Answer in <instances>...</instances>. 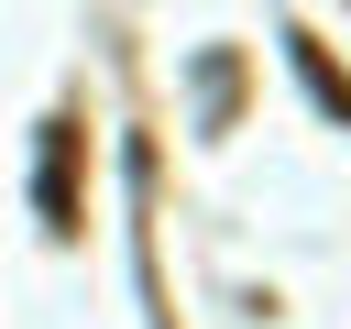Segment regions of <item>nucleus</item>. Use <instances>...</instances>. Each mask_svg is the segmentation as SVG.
<instances>
[{
	"label": "nucleus",
	"mask_w": 351,
	"mask_h": 329,
	"mask_svg": "<svg viewBox=\"0 0 351 329\" xmlns=\"http://www.w3.org/2000/svg\"><path fill=\"white\" fill-rule=\"evenodd\" d=\"M33 208H44V230H55V241H77V230H88V208H77V121H44V164H33Z\"/></svg>",
	"instance_id": "obj_1"
},
{
	"label": "nucleus",
	"mask_w": 351,
	"mask_h": 329,
	"mask_svg": "<svg viewBox=\"0 0 351 329\" xmlns=\"http://www.w3.org/2000/svg\"><path fill=\"white\" fill-rule=\"evenodd\" d=\"M285 55H296V77H307V99H318V110H329V121L351 132V77L329 66V44H318V33H285Z\"/></svg>",
	"instance_id": "obj_2"
}]
</instances>
